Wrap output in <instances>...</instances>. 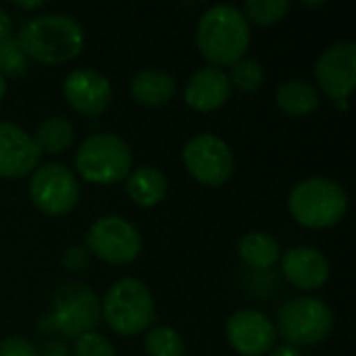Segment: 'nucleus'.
<instances>
[{"mask_svg": "<svg viewBox=\"0 0 356 356\" xmlns=\"http://www.w3.org/2000/svg\"><path fill=\"white\" fill-rule=\"evenodd\" d=\"M284 277L302 292H315L330 280V263L313 246H294L282 254Z\"/></svg>", "mask_w": 356, "mask_h": 356, "instance_id": "nucleus-15", "label": "nucleus"}, {"mask_svg": "<svg viewBox=\"0 0 356 356\" xmlns=\"http://www.w3.org/2000/svg\"><path fill=\"white\" fill-rule=\"evenodd\" d=\"M229 346L240 356H265L275 346L277 332L269 315L257 309L236 311L225 325Z\"/></svg>", "mask_w": 356, "mask_h": 356, "instance_id": "nucleus-12", "label": "nucleus"}, {"mask_svg": "<svg viewBox=\"0 0 356 356\" xmlns=\"http://www.w3.org/2000/svg\"><path fill=\"white\" fill-rule=\"evenodd\" d=\"M181 161L190 177L204 188H221L236 171L232 146L215 134L192 136L181 150Z\"/></svg>", "mask_w": 356, "mask_h": 356, "instance_id": "nucleus-8", "label": "nucleus"}, {"mask_svg": "<svg viewBox=\"0 0 356 356\" xmlns=\"http://www.w3.org/2000/svg\"><path fill=\"white\" fill-rule=\"evenodd\" d=\"M131 167L134 152L129 144L113 131H100L86 138L75 152V171L92 186L121 184Z\"/></svg>", "mask_w": 356, "mask_h": 356, "instance_id": "nucleus-5", "label": "nucleus"}, {"mask_svg": "<svg viewBox=\"0 0 356 356\" xmlns=\"http://www.w3.org/2000/svg\"><path fill=\"white\" fill-rule=\"evenodd\" d=\"M17 42L27 58L42 65H65L81 54L86 33L71 15L42 13L21 25Z\"/></svg>", "mask_w": 356, "mask_h": 356, "instance_id": "nucleus-1", "label": "nucleus"}, {"mask_svg": "<svg viewBox=\"0 0 356 356\" xmlns=\"http://www.w3.org/2000/svg\"><path fill=\"white\" fill-rule=\"evenodd\" d=\"M48 323L63 338L77 340L100 323V298L81 282L63 284L52 296Z\"/></svg>", "mask_w": 356, "mask_h": 356, "instance_id": "nucleus-7", "label": "nucleus"}, {"mask_svg": "<svg viewBox=\"0 0 356 356\" xmlns=\"http://www.w3.org/2000/svg\"><path fill=\"white\" fill-rule=\"evenodd\" d=\"M8 35H13V17L4 8H0V40Z\"/></svg>", "mask_w": 356, "mask_h": 356, "instance_id": "nucleus-29", "label": "nucleus"}, {"mask_svg": "<svg viewBox=\"0 0 356 356\" xmlns=\"http://www.w3.org/2000/svg\"><path fill=\"white\" fill-rule=\"evenodd\" d=\"M275 106L288 117H309L321 106V94L305 79H288L275 92Z\"/></svg>", "mask_w": 356, "mask_h": 356, "instance_id": "nucleus-19", "label": "nucleus"}, {"mask_svg": "<svg viewBox=\"0 0 356 356\" xmlns=\"http://www.w3.org/2000/svg\"><path fill=\"white\" fill-rule=\"evenodd\" d=\"M27 56L15 35L0 40V73L4 77H21L27 73Z\"/></svg>", "mask_w": 356, "mask_h": 356, "instance_id": "nucleus-25", "label": "nucleus"}, {"mask_svg": "<svg viewBox=\"0 0 356 356\" xmlns=\"http://www.w3.org/2000/svg\"><path fill=\"white\" fill-rule=\"evenodd\" d=\"M238 257L246 267L254 271H267L282 259V248L273 236L265 232H250L240 240Z\"/></svg>", "mask_w": 356, "mask_h": 356, "instance_id": "nucleus-20", "label": "nucleus"}, {"mask_svg": "<svg viewBox=\"0 0 356 356\" xmlns=\"http://www.w3.org/2000/svg\"><path fill=\"white\" fill-rule=\"evenodd\" d=\"M288 211L307 229H330L346 217L348 194L330 177H309L290 190Z\"/></svg>", "mask_w": 356, "mask_h": 356, "instance_id": "nucleus-3", "label": "nucleus"}, {"mask_svg": "<svg viewBox=\"0 0 356 356\" xmlns=\"http://www.w3.org/2000/svg\"><path fill=\"white\" fill-rule=\"evenodd\" d=\"M292 4L288 0H248L240 8L242 15L246 17L248 25H259V27H271L280 23Z\"/></svg>", "mask_w": 356, "mask_h": 356, "instance_id": "nucleus-23", "label": "nucleus"}, {"mask_svg": "<svg viewBox=\"0 0 356 356\" xmlns=\"http://www.w3.org/2000/svg\"><path fill=\"white\" fill-rule=\"evenodd\" d=\"M250 25L234 4H215L207 8L196 25V46L200 56L217 69L242 60L250 48Z\"/></svg>", "mask_w": 356, "mask_h": 356, "instance_id": "nucleus-2", "label": "nucleus"}, {"mask_svg": "<svg viewBox=\"0 0 356 356\" xmlns=\"http://www.w3.org/2000/svg\"><path fill=\"white\" fill-rule=\"evenodd\" d=\"M232 83L227 71L217 67L198 69L184 88V102L196 113H215L232 98Z\"/></svg>", "mask_w": 356, "mask_h": 356, "instance_id": "nucleus-16", "label": "nucleus"}, {"mask_svg": "<svg viewBox=\"0 0 356 356\" xmlns=\"http://www.w3.org/2000/svg\"><path fill=\"white\" fill-rule=\"evenodd\" d=\"M90 259H92V254L88 252V248L81 246V244H75V246H69L65 250V254L60 259V265L69 273H83L90 267Z\"/></svg>", "mask_w": 356, "mask_h": 356, "instance_id": "nucleus-27", "label": "nucleus"}, {"mask_svg": "<svg viewBox=\"0 0 356 356\" xmlns=\"http://www.w3.org/2000/svg\"><path fill=\"white\" fill-rule=\"evenodd\" d=\"M100 319L113 334L134 338L150 330L154 321V298L150 288L136 280H117L100 300Z\"/></svg>", "mask_w": 356, "mask_h": 356, "instance_id": "nucleus-4", "label": "nucleus"}, {"mask_svg": "<svg viewBox=\"0 0 356 356\" xmlns=\"http://www.w3.org/2000/svg\"><path fill=\"white\" fill-rule=\"evenodd\" d=\"M267 356H305L300 348L290 346V344H282V346H273V350Z\"/></svg>", "mask_w": 356, "mask_h": 356, "instance_id": "nucleus-30", "label": "nucleus"}, {"mask_svg": "<svg viewBox=\"0 0 356 356\" xmlns=\"http://www.w3.org/2000/svg\"><path fill=\"white\" fill-rule=\"evenodd\" d=\"M15 6L21 8V10H33V8H42L44 2H17Z\"/></svg>", "mask_w": 356, "mask_h": 356, "instance_id": "nucleus-31", "label": "nucleus"}, {"mask_svg": "<svg viewBox=\"0 0 356 356\" xmlns=\"http://www.w3.org/2000/svg\"><path fill=\"white\" fill-rule=\"evenodd\" d=\"M275 332L290 346H317L332 336L334 313L327 302L317 296H298L277 311Z\"/></svg>", "mask_w": 356, "mask_h": 356, "instance_id": "nucleus-6", "label": "nucleus"}, {"mask_svg": "<svg viewBox=\"0 0 356 356\" xmlns=\"http://www.w3.org/2000/svg\"><path fill=\"white\" fill-rule=\"evenodd\" d=\"M0 356H40V353L29 340L13 336L0 342Z\"/></svg>", "mask_w": 356, "mask_h": 356, "instance_id": "nucleus-28", "label": "nucleus"}, {"mask_svg": "<svg viewBox=\"0 0 356 356\" xmlns=\"http://www.w3.org/2000/svg\"><path fill=\"white\" fill-rule=\"evenodd\" d=\"M63 96L75 113L98 117L111 106L113 83L104 73L90 67H79L67 73L63 81Z\"/></svg>", "mask_w": 356, "mask_h": 356, "instance_id": "nucleus-13", "label": "nucleus"}, {"mask_svg": "<svg viewBox=\"0 0 356 356\" xmlns=\"http://www.w3.org/2000/svg\"><path fill=\"white\" fill-rule=\"evenodd\" d=\"M33 140L40 148V152L48 154H60L73 146L75 140V127L73 123L63 115H50L44 121L38 123Z\"/></svg>", "mask_w": 356, "mask_h": 356, "instance_id": "nucleus-21", "label": "nucleus"}, {"mask_svg": "<svg viewBox=\"0 0 356 356\" xmlns=\"http://www.w3.org/2000/svg\"><path fill=\"white\" fill-rule=\"evenodd\" d=\"M31 204L48 217H65L79 202V184L75 173L63 163L40 165L29 179Z\"/></svg>", "mask_w": 356, "mask_h": 356, "instance_id": "nucleus-10", "label": "nucleus"}, {"mask_svg": "<svg viewBox=\"0 0 356 356\" xmlns=\"http://www.w3.org/2000/svg\"><path fill=\"white\" fill-rule=\"evenodd\" d=\"M125 192L129 200L142 209L159 207L169 194V181L163 171L152 165H142L125 177Z\"/></svg>", "mask_w": 356, "mask_h": 356, "instance_id": "nucleus-18", "label": "nucleus"}, {"mask_svg": "<svg viewBox=\"0 0 356 356\" xmlns=\"http://www.w3.org/2000/svg\"><path fill=\"white\" fill-rule=\"evenodd\" d=\"M177 92V79L163 69H142L131 75L129 79V96L134 102L148 106V108H159L165 106L173 100Z\"/></svg>", "mask_w": 356, "mask_h": 356, "instance_id": "nucleus-17", "label": "nucleus"}, {"mask_svg": "<svg viewBox=\"0 0 356 356\" xmlns=\"http://www.w3.org/2000/svg\"><path fill=\"white\" fill-rule=\"evenodd\" d=\"M6 90H8V86H6V77L0 73V102L4 100V96H6Z\"/></svg>", "mask_w": 356, "mask_h": 356, "instance_id": "nucleus-32", "label": "nucleus"}, {"mask_svg": "<svg viewBox=\"0 0 356 356\" xmlns=\"http://www.w3.org/2000/svg\"><path fill=\"white\" fill-rule=\"evenodd\" d=\"M315 79L334 104H346L356 88V44L340 40L327 46L315 63ZM319 92V94H321Z\"/></svg>", "mask_w": 356, "mask_h": 356, "instance_id": "nucleus-11", "label": "nucleus"}, {"mask_svg": "<svg viewBox=\"0 0 356 356\" xmlns=\"http://www.w3.org/2000/svg\"><path fill=\"white\" fill-rule=\"evenodd\" d=\"M144 350L148 356H184L186 342L175 327L156 325L144 334Z\"/></svg>", "mask_w": 356, "mask_h": 356, "instance_id": "nucleus-22", "label": "nucleus"}, {"mask_svg": "<svg viewBox=\"0 0 356 356\" xmlns=\"http://www.w3.org/2000/svg\"><path fill=\"white\" fill-rule=\"evenodd\" d=\"M227 79L232 83V90H238L242 94H252L259 92L265 83V69L257 58L244 56L236 65L229 67Z\"/></svg>", "mask_w": 356, "mask_h": 356, "instance_id": "nucleus-24", "label": "nucleus"}, {"mask_svg": "<svg viewBox=\"0 0 356 356\" xmlns=\"http://www.w3.org/2000/svg\"><path fill=\"white\" fill-rule=\"evenodd\" d=\"M73 356H115V346L106 336L90 332L75 340Z\"/></svg>", "mask_w": 356, "mask_h": 356, "instance_id": "nucleus-26", "label": "nucleus"}, {"mask_svg": "<svg viewBox=\"0 0 356 356\" xmlns=\"http://www.w3.org/2000/svg\"><path fill=\"white\" fill-rule=\"evenodd\" d=\"M42 152L33 134L17 123L0 121V177L21 179L40 167Z\"/></svg>", "mask_w": 356, "mask_h": 356, "instance_id": "nucleus-14", "label": "nucleus"}, {"mask_svg": "<svg viewBox=\"0 0 356 356\" xmlns=\"http://www.w3.org/2000/svg\"><path fill=\"white\" fill-rule=\"evenodd\" d=\"M83 246L96 259L121 267L138 261L144 244L138 227L131 221L119 215H106L88 227Z\"/></svg>", "mask_w": 356, "mask_h": 356, "instance_id": "nucleus-9", "label": "nucleus"}]
</instances>
